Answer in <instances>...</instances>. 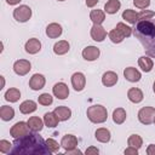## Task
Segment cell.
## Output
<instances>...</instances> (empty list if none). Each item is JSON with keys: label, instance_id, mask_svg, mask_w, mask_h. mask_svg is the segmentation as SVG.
<instances>
[{"label": "cell", "instance_id": "9c48e42d", "mask_svg": "<svg viewBox=\"0 0 155 155\" xmlns=\"http://www.w3.org/2000/svg\"><path fill=\"white\" fill-rule=\"evenodd\" d=\"M45 82H46V80L42 74H34L29 80V87L33 91H39V90L44 88Z\"/></svg>", "mask_w": 155, "mask_h": 155}, {"label": "cell", "instance_id": "60d3db41", "mask_svg": "<svg viewBox=\"0 0 155 155\" xmlns=\"http://www.w3.org/2000/svg\"><path fill=\"white\" fill-rule=\"evenodd\" d=\"M86 155H91V154H98L99 153V150L96 148V147H90V148H87L86 149Z\"/></svg>", "mask_w": 155, "mask_h": 155}, {"label": "cell", "instance_id": "8992f818", "mask_svg": "<svg viewBox=\"0 0 155 155\" xmlns=\"http://www.w3.org/2000/svg\"><path fill=\"white\" fill-rule=\"evenodd\" d=\"M29 126H28V122H24V121H18L16 122L11 130H10V134L16 139V138H21L25 134L29 133Z\"/></svg>", "mask_w": 155, "mask_h": 155}, {"label": "cell", "instance_id": "f35d334b", "mask_svg": "<svg viewBox=\"0 0 155 155\" xmlns=\"http://www.w3.org/2000/svg\"><path fill=\"white\" fill-rule=\"evenodd\" d=\"M133 4L136 7L144 10L150 5V0H133Z\"/></svg>", "mask_w": 155, "mask_h": 155}, {"label": "cell", "instance_id": "d6986e66", "mask_svg": "<svg viewBox=\"0 0 155 155\" xmlns=\"http://www.w3.org/2000/svg\"><path fill=\"white\" fill-rule=\"evenodd\" d=\"M27 122H28L30 131H33V132H40L45 124L39 116H31V117H29V120Z\"/></svg>", "mask_w": 155, "mask_h": 155}, {"label": "cell", "instance_id": "681fc988", "mask_svg": "<svg viewBox=\"0 0 155 155\" xmlns=\"http://www.w3.org/2000/svg\"><path fill=\"white\" fill-rule=\"evenodd\" d=\"M154 124H155V119H154Z\"/></svg>", "mask_w": 155, "mask_h": 155}, {"label": "cell", "instance_id": "8d00e7d4", "mask_svg": "<svg viewBox=\"0 0 155 155\" xmlns=\"http://www.w3.org/2000/svg\"><path fill=\"white\" fill-rule=\"evenodd\" d=\"M155 16L154 11H149V10H142L138 13V21H144V19H151Z\"/></svg>", "mask_w": 155, "mask_h": 155}, {"label": "cell", "instance_id": "277c9868", "mask_svg": "<svg viewBox=\"0 0 155 155\" xmlns=\"http://www.w3.org/2000/svg\"><path fill=\"white\" fill-rule=\"evenodd\" d=\"M155 119V108L154 107H143L138 111V120L143 125H150Z\"/></svg>", "mask_w": 155, "mask_h": 155}, {"label": "cell", "instance_id": "7402d4cb", "mask_svg": "<svg viewBox=\"0 0 155 155\" xmlns=\"http://www.w3.org/2000/svg\"><path fill=\"white\" fill-rule=\"evenodd\" d=\"M36 103L31 99H28V101H24L21 103L19 105V111L22 114H30V113H34L36 110Z\"/></svg>", "mask_w": 155, "mask_h": 155}, {"label": "cell", "instance_id": "603a6c76", "mask_svg": "<svg viewBox=\"0 0 155 155\" xmlns=\"http://www.w3.org/2000/svg\"><path fill=\"white\" fill-rule=\"evenodd\" d=\"M94 137H96V139L98 140V142H101V143H108L109 140H110V131L108 130V128H104V127H101V128H98L97 131H96V133H94Z\"/></svg>", "mask_w": 155, "mask_h": 155}, {"label": "cell", "instance_id": "4fadbf2b", "mask_svg": "<svg viewBox=\"0 0 155 155\" xmlns=\"http://www.w3.org/2000/svg\"><path fill=\"white\" fill-rule=\"evenodd\" d=\"M61 147L64 148V150L74 149L78 147V138L73 134H65L61 140Z\"/></svg>", "mask_w": 155, "mask_h": 155}, {"label": "cell", "instance_id": "f546056e", "mask_svg": "<svg viewBox=\"0 0 155 155\" xmlns=\"http://www.w3.org/2000/svg\"><path fill=\"white\" fill-rule=\"evenodd\" d=\"M19 98H21V92H19L18 88H15V87L8 88V90L6 91V93H5V99H6L7 102L15 103V102H17Z\"/></svg>", "mask_w": 155, "mask_h": 155}, {"label": "cell", "instance_id": "7bdbcfd3", "mask_svg": "<svg viewBox=\"0 0 155 155\" xmlns=\"http://www.w3.org/2000/svg\"><path fill=\"white\" fill-rule=\"evenodd\" d=\"M65 154H67V155H73V154L78 155V154H81V150L74 148V149H70V150H65Z\"/></svg>", "mask_w": 155, "mask_h": 155}, {"label": "cell", "instance_id": "52a82bcc", "mask_svg": "<svg viewBox=\"0 0 155 155\" xmlns=\"http://www.w3.org/2000/svg\"><path fill=\"white\" fill-rule=\"evenodd\" d=\"M30 69H31V64L27 59H18L13 63V71L19 76L27 75L30 71Z\"/></svg>", "mask_w": 155, "mask_h": 155}, {"label": "cell", "instance_id": "4316f807", "mask_svg": "<svg viewBox=\"0 0 155 155\" xmlns=\"http://www.w3.org/2000/svg\"><path fill=\"white\" fill-rule=\"evenodd\" d=\"M15 116V110L12 107H8V105H2L0 108V117L4 120V121H10L12 120Z\"/></svg>", "mask_w": 155, "mask_h": 155}, {"label": "cell", "instance_id": "7c38bea8", "mask_svg": "<svg viewBox=\"0 0 155 155\" xmlns=\"http://www.w3.org/2000/svg\"><path fill=\"white\" fill-rule=\"evenodd\" d=\"M53 94L58 98V99H65L69 96V88L64 82H57L53 86Z\"/></svg>", "mask_w": 155, "mask_h": 155}, {"label": "cell", "instance_id": "3957f363", "mask_svg": "<svg viewBox=\"0 0 155 155\" xmlns=\"http://www.w3.org/2000/svg\"><path fill=\"white\" fill-rule=\"evenodd\" d=\"M86 114H87L88 120L93 124H103L104 121H107V117H108V111L105 107L99 105V104L88 107Z\"/></svg>", "mask_w": 155, "mask_h": 155}, {"label": "cell", "instance_id": "5b68a950", "mask_svg": "<svg viewBox=\"0 0 155 155\" xmlns=\"http://www.w3.org/2000/svg\"><path fill=\"white\" fill-rule=\"evenodd\" d=\"M13 17L17 22L24 23L30 19L31 17V8L27 5H21L13 10Z\"/></svg>", "mask_w": 155, "mask_h": 155}, {"label": "cell", "instance_id": "c3c4849f", "mask_svg": "<svg viewBox=\"0 0 155 155\" xmlns=\"http://www.w3.org/2000/svg\"><path fill=\"white\" fill-rule=\"evenodd\" d=\"M58 1H64V0H58Z\"/></svg>", "mask_w": 155, "mask_h": 155}, {"label": "cell", "instance_id": "1f68e13d", "mask_svg": "<svg viewBox=\"0 0 155 155\" xmlns=\"http://www.w3.org/2000/svg\"><path fill=\"white\" fill-rule=\"evenodd\" d=\"M127 144L128 147H132V148H136V149H139L142 145H143V139L138 134H131L127 139Z\"/></svg>", "mask_w": 155, "mask_h": 155}, {"label": "cell", "instance_id": "e575fe53", "mask_svg": "<svg viewBox=\"0 0 155 155\" xmlns=\"http://www.w3.org/2000/svg\"><path fill=\"white\" fill-rule=\"evenodd\" d=\"M38 102L41 105H51L52 102H53V98H52V96L50 93H42V94L39 96Z\"/></svg>", "mask_w": 155, "mask_h": 155}, {"label": "cell", "instance_id": "d4e9b609", "mask_svg": "<svg viewBox=\"0 0 155 155\" xmlns=\"http://www.w3.org/2000/svg\"><path fill=\"white\" fill-rule=\"evenodd\" d=\"M138 65H139V68H140L143 71L149 73V71L153 69L154 63H153L151 58H149V57H147V56H142V57H139V59H138Z\"/></svg>", "mask_w": 155, "mask_h": 155}, {"label": "cell", "instance_id": "836d02e7", "mask_svg": "<svg viewBox=\"0 0 155 155\" xmlns=\"http://www.w3.org/2000/svg\"><path fill=\"white\" fill-rule=\"evenodd\" d=\"M125 38H128L131 34H132V28L131 27H128V25H126L125 23H122V22H120V23H117L116 24V27H115Z\"/></svg>", "mask_w": 155, "mask_h": 155}, {"label": "cell", "instance_id": "9a60e30c", "mask_svg": "<svg viewBox=\"0 0 155 155\" xmlns=\"http://www.w3.org/2000/svg\"><path fill=\"white\" fill-rule=\"evenodd\" d=\"M124 76L126 80H128L130 82H138L142 78V74L139 73V70H137L133 67H128L124 70Z\"/></svg>", "mask_w": 155, "mask_h": 155}, {"label": "cell", "instance_id": "8fae6325", "mask_svg": "<svg viewBox=\"0 0 155 155\" xmlns=\"http://www.w3.org/2000/svg\"><path fill=\"white\" fill-rule=\"evenodd\" d=\"M107 36V31L101 25V24H93V27L91 28V38L97 41V42H101L105 39Z\"/></svg>", "mask_w": 155, "mask_h": 155}, {"label": "cell", "instance_id": "484cf974", "mask_svg": "<svg viewBox=\"0 0 155 155\" xmlns=\"http://www.w3.org/2000/svg\"><path fill=\"white\" fill-rule=\"evenodd\" d=\"M90 19L93 22V24H102L105 19V13L102 10H92L90 13Z\"/></svg>", "mask_w": 155, "mask_h": 155}, {"label": "cell", "instance_id": "ffe728a7", "mask_svg": "<svg viewBox=\"0 0 155 155\" xmlns=\"http://www.w3.org/2000/svg\"><path fill=\"white\" fill-rule=\"evenodd\" d=\"M127 97H128V99H130L132 103H140V102L143 101V97H144V96H143L142 90H139V88H137V87H132V88L128 90Z\"/></svg>", "mask_w": 155, "mask_h": 155}, {"label": "cell", "instance_id": "44dd1931", "mask_svg": "<svg viewBox=\"0 0 155 155\" xmlns=\"http://www.w3.org/2000/svg\"><path fill=\"white\" fill-rule=\"evenodd\" d=\"M69 47H70V45L67 40H59L58 42H56L53 45V52L58 56H62L69 51Z\"/></svg>", "mask_w": 155, "mask_h": 155}, {"label": "cell", "instance_id": "ab89813d", "mask_svg": "<svg viewBox=\"0 0 155 155\" xmlns=\"http://www.w3.org/2000/svg\"><path fill=\"white\" fill-rule=\"evenodd\" d=\"M125 154H126V155H137V154H138V149L132 148V147H128V148L125 150Z\"/></svg>", "mask_w": 155, "mask_h": 155}, {"label": "cell", "instance_id": "f6af8a7d", "mask_svg": "<svg viewBox=\"0 0 155 155\" xmlns=\"http://www.w3.org/2000/svg\"><path fill=\"white\" fill-rule=\"evenodd\" d=\"M19 1H21V0H6V2H7L8 5H17Z\"/></svg>", "mask_w": 155, "mask_h": 155}, {"label": "cell", "instance_id": "4dcf8cb0", "mask_svg": "<svg viewBox=\"0 0 155 155\" xmlns=\"http://www.w3.org/2000/svg\"><path fill=\"white\" fill-rule=\"evenodd\" d=\"M44 122L47 127H56L59 122V119L54 113H46L44 115Z\"/></svg>", "mask_w": 155, "mask_h": 155}, {"label": "cell", "instance_id": "d590c367", "mask_svg": "<svg viewBox=\"0 0 155 155\" xmlns=\"http://www.w3.org/2000/svg\"><path fill=\"white\" fill-rule=\"evenodd\" d=\"M46 144H47V148L50 149L51 153H57L59 150V147H61V144H58V142H56L52 138L46 139Z\"/></svg>", "mask_w": 155, "mask_h": 155}, {"label": "cell", "instance_id": "2e32d148", "mask_svg": "<svg viewBox=\"0 0 155 155\" xmlns=\"http://www.w3.org/2000/svg\"><path fill=\"white\" fill-rule=\"evenodd\" d=\"M62 27L61 24L58 23H50L47 27H46V35L51 39H56L58 36L62 35Z\"/></svg>", "mask_w": 155, "mask_h": 155}, {"label": "cell", "instance_id": "b9f144b4", "mask_svg": "<svg viewBox=\"0 0 155 155\" xmlns=\"http://www.w3.org/2000/svg\"><path fill=\"white\" fill-rule=\"evenodd\" d=\"M147 154L148 155H155V145L154 144H149V147L147 148Z\"/></svg>", "mask_w": 155, "mask_h": 155}, {"label": "cell", "instance_id": "7a4b0ae2", "mask_svg": "<svg viewBox=\"0 0 155 155\" xmlns=\"http://www.w3.org/2000/svg\"><path fill=\"white\" fill-rule=\"evenodd\" d=\"M134 36L143 45L145 52L155 57V21L144 19L138 21L136 23V28L133 29Z\"/></svg>", "mask_w": 155, "mask_h": 155}, {"label": "cell", "instance_id": "bcb514c9", "mask_svg": "<svg viewBox=\"0 0 155 155\" xmlns=\"http://www.w3.org/2000/svg\"><path fill=\"white\" fill-rule=\"evenodd\" d=\"M0 79H1V87L0 88H2L4 85H5V79H4V76H0Z\"/></svg>", "mask_w": 155, "mask_h": 155}, {"label": "cell", "instance_id": "ba28073f", "mask_svg": "<svg viewBox=\"0 0 155 155\" xmlns=\"http://www.w3.org/2000/svg\"><path fill=\"white\" fill-rule=\"evenodd\" d=\"M85 85H86V78L82 73L78 71L71 75V86L74 87L75 91H78V92L82 91L85 88Z\"/></svg>", "mask_w": 155, "mask_h": 155}, {"label": "cell", "instance_id": "83f0119b", "mask_svg": "<svg viewBox=\"0 0 155 155\" xmlns=\"http://www.w3.org/2000/svg\"><path fill=\"white\" fill-rule=\"evenodd\" d=\"M126 111L124 108H116L114 111H113V121L117 125H121L125 122L126 120Z\"/></svg>", "mask_w": 155, "mask_h": 155}, {"label": "cell", "instance_id": "6da1fadb", "mask_svg": "<svg viewBox=\"0 0 155 155\" xmlns=\"http://www.w3.org/2000/svg\"><path fill=\"white\" fill-rule=\"evenodd\" d=\"M12 154L19 155H50L51 151L47 148L46 140L42 137L34 133H28L21 138H16L13 143Z\"/></svg>", "mask_w": 155, "mask_h": 155}, {"label": "cell", "instance_id": "ee69618b", "mask_svg": "<svg viewBox=\"0 0 155 155\" xmlns=\"http://www.w3.org/2000/svg\"><path fill=\"white\" fill-rule=\"evenodd\" d=\"M97 2H98V0H86V6L87 7H93V6L97 5Z\"/></svg>", "mask_w": 155, "mask_h": 155}, {"label": "cell", "instance_id": "7dc6e473", "mask_svg": "<svg viewBox=\"0 0 155 155\" xmlns=\"http://www.w3.org/2000/svg\"><path fill=\"white\" fill-rule=\"evenodd\" d=\"M153 91H154V93H155V81H154V85H153Z\"/></svg>", "mask_w": 155, "mask_h": 155}, {"label": "cell", "instance_id": "f1b7e54d", "mask_svg": "<svg viewBox=\"0 0 155 155\" xmlns=\"http://www.w3.org/2000/svg\"><path fill=\"white\" fill-rule=\"evenodd\" d=\"M122 18L130 24H136L138 22V13L131 8H127L122 12Z\"/></svg>", "mask_w": 155, "mask_h": 155}, {"label": "cell", "instance_id": "5bb4252c", "mask_svg": "<svg viewBox=\"0 0 155 155\" xmlns=\"http://www.w3.org/2000/svg\"><path fill=\"white\" fill-rule=\"evenodd\" d=\"M24 48H25V51H27L28 53L35 54V53H38V52L41 50V42H40L39 39L31 38V39H29V40L25 42Z\"/></svg>", "mask_w": 155, "mask_h": 155}, {"label": "cell", "instance_id": "e0dca14e", "mask_svg": "<svg viewBox=\"0 0 155 155\" xmlns=\"http://www.w3.org/2000/svg\"><path fill=\"white\" fill-rule=\"evenodd\" d=\"M117 79H119V76H117L116 73H114V71H105L103 74V76H102V84L104 86H107V87H111V86H114L117 82Z\"/></svg>", "mask_w": 155, "mask_h": 155}, {"label": "cell", "instance_id": "cb8c5ba5", "mask_svg": "<svg viewBox=\"0 0 155 155\" xmlns=\"http://www.w3.org/2000/svg\"><path fill=\"white\" fill-rule=\"evenodd\" d=\"M121 7V2L119 0H108L104 5V11L109 15L116 13Z\"/></svg>", "mask_w": 155, "mask_h": 155}, {"label": "cell", "instance_id": "ac0fdd59", "mask_svg": "<svg viewBox=\"0 0 155 155\" xmlns=\"http://www.w3.org/2000/svg\"><path fill=\"white\" fill-rule=\"evenodd\" d=\"M53 113L57 115V117L59 119V121H67L68 119H70L71 116V110L68 108V107H64V105H59L57 107Z\"/></svg>", "mask_w": 155, "mask_h": 155}, {"label": "cell", "instance_id": "d6a6232c", "mask_svg": "<svg viewBox=\"0 0 155 155\" xmlns=\"http://www.w3.org/2000/svg\"><path fill=\"white\" fill-rule=\"evenodd\" d=\"M109 39H110L111 42H114V44H120V42H122V40L125 39V36H124L116 28H114V29L110 30V33H109Z\"/></svg>", "mask_w": 155, "mask_h": 155}, {"label": "cell", "instance_id": "74e56055", "mask_svg": "<svg viewBox=\"0 0 155 155\" xmlns=\"http://www.w3.org/2000/svg\"><path fill=\"white\" fill-rule=\"evenodd\" d=\"M12 145H13V144H11L8 140H6V139H1V140H0V151L4 153V154L10 153Z\"/></svg>", "mask_w": 155, "mask_h": 155}, {"label": "cell", "instance_id": "30bf717a", "mask_svg": "<svg viewBox=\"0 0 155 155\" xmlns=\"http://www.w3.org/2000/svg\"><path fill=\"white\" fill-rule=\"evenodd\" d=\"M99 54H101V51L96 46H87L82 50V57H84V59H86L88 62L96 61L99 57Z\"/></svg>", "mask_w": 155, "mask_h": 155}]
</instances>
